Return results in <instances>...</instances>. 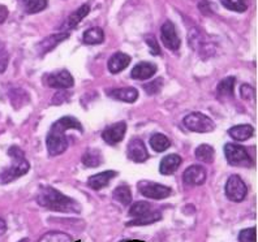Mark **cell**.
Returning <instances> with one entry per match:
<instances>
[{"label":"cell","instance_id":"1","mask_svg":"<svg viewBox=\"0 0 258 242\" xmlns=\"http://www.w3.org/2000/svg\"><path fill=\"white\" fill-rule=\"evenodd\" d=\"M77 129L82 132V125L75 117L66 116L61 117L52 124L50 132L47 134V151L50 156H57L66 152L70 146V139L66 135L67 130Z\"/></svg>","mask_w":258,"mask_h":242},{"label":"cell","instance_id":"2","mask_svg":"<svg viewBox=\"0 0 258 242\" xmlns=\"http://www.w3.org/2000/svg\"><path fill=\"white\" fill-rule=\"evenodd\" d=\"M37 203L48 210L57 211V212H72L79 214L81 212V206L79 202L57 192L56 189L51 186H43L39 189L37 194Z\"/></svg>","mask_w":258,"mask_h":242},{"label":"cell","instance_id":"3","mask_svg":"<svg viewBox=\"0 0 258 242\" xmlns=\"http://www.w3.org/2000/svg\"><path fill=\"white\" fill-rule=\"evenodd\" d=\"M8 155L12 157V164L0 172V184L2 185L12 183L19 177L26 175L30 170V164L25 159V155H24L21 148H19L17 146H12L8 150Z\"/></svg>","mask_w":258,"mask_h":242},{"label":"cell","instance_id":"4","mask_svg":"<svg viewBox=\"0 0 258 242\" xmlns=\"http://www.w3.org/2000/svg\"><path fill=\"white\" fill-rule=\"evenodd\" d=\"M189 44L193 50L199 52V55L204 60L213 56L217 50V46L210 39H208V35L199 28H193L189 33Z\"/></svg>","mask_w":258,"mask_h":242},{"label":"cell","instance_id":"5","mask_svg":"<svg viewBox=\"0 0 258 242\" xmlns=\"http://www.w3.org/2000/svg\"><path fill=\"white\" fill-rule=\"evenodd\" d=\"M186 129L195 133H210L215 129L214 121L201 112H192L183 120Z\"/></svg>","mask_w":258,"mask_h":242},{"label":"cell","instance_id":"6","mask_svg":"<svg viewBox=\"0 0 258 242\" xmlns=\"http://www.w3.org/2000/svg\"><path fill=\"white\" fill-rule=\"evenodd\" d=\"M224 155H226L227 162L233 167H252V157L248 154L246 148L242 146L227 143L224 146Z\"/></svg>","mask_w":258,"mask_h":242},{"label":"cell","instance_id":"7","mask_svg":"<svg viewBox=\"0 0 258 242\" xmlns=\"http://www.w3.org/2000/svg\"><path fill=\"white\" fill-rule=\"evenodd\" d=\"M137 188H139V192L144 197L150 199H157V201L168 198L171 193H172V190L168 186L161 185V184L157 183H150V181H140Z\"/></svg>","mask_w":258,"mask_h":242},{"label":"cell","instance_id":"8","mask_svg":"<svg viewBox=\"0 0 258 242\" xmlns=\"http://www.w3.org/2000/svg\"><path fill=\"white\" fill-rule=\"evenodd\" d=\"M248 194V188L241 177L237 175H232L227 180L226 184V195L227 198L232 202H242Z\"/></svg>","mask_w":258,"mask_h":242},{"label":"cell","instance_id":"9","mask_svg":"<svg viewBox=\"0 0 258 242\" xmlns=\"http://www.w3.org/2000/svg\"><path fill=\"white\" fill-rule=\"evenodd\" d=\"M44 82L47 86L57 89V90H67V89H71L75 85V79H73L72 74L66 69L50 73L44 77Z\"/></svg>","mask_w":258,"mask_h":242},{"label":"cell","instance_id":"10","mask_svg":"<svg viewBox=\"0 0 258 242\" xmlns=\"http://www.w3.org/2000/svg\"><path fill=\"white\" fill-rule=\"evenodd\" d=\"M161 38L163 42L164 47L170 51H177L180 48V37L177 34L176 26L173 25L171 21H166L161 28Z\"/></svg>","mask_w":258,"mask_h":242},{"label":"cell","instance_id":"11","mask_svg":"<svg viewBox=\"0 0 258 242\" xmlns=\"http://www.w3.org/2000/svg\"><path fill=\"white\" fill-rule=\"evenodd\" d=\"M125 132L126 124L124 121H119V123H115L112 125L107 126L102 132V138H103V141L107 145H117L125 137Z\"/></svg>","mask_w":258,"mask_h":242},{"label":"cell","instance_id":"12","mask_svg":"<svg viewBox=\"0 0 258 242\" xmlns=\"http://www.w3.org/2000/svg\"><path fill=\"white\" fill-rule=\"evenodd\" d=\"M206 180H208V172L199 164L186 168L183 175L184 184L188 186H200L206 183Z\"/></svg>","mask_w":258,"mask_h":242},{"label":"cell","instance_id":"13","mask_svg":"<svg viewBox=\"0 0 258 242\" xmlns=\"http://www.w3.org/2000/svg\"><path fill=\"white\" fill-rule=\"evenodd\" d=\"M126 155L135 163H144L149 159V152L146 150L145 143L140 138H133L128 143Z\"/></svg>","mask_w":258,"mask_h":242},{"label":"cell","instance_id":"14","mask_svg":"<svg viewBox=\"0 0 258 242\" xmlns=\"http://www.w3.org/2000/svg\"><path fill=\"white\" fill-rule=\"evenodd\" d=\"M70 37L68 33H59V34H52L50 37H46L43 41H41L37 44V52L39 56H43L47 52L54 50L57 44L61 43L63 41H66L67 38Z\"/></svg>","mask_w":258,"mask_h":242},{"label":"cell","instance_id":"15","mask_svg":"<svg viewBox=\"0 0 258 242\" xmlns=\"http://www.w3.org/2000/svg\"><path fill=\"white\" fill-rule=\"evenodd\" d=\"M106 94L110 98L125 103H135L139 98V92L135 88H121V89H107Z\"/></svg>","mask_w":258,"mask_h":242},{"label":"cell","instance_id":"16","mask_svg":"<svg viewBox=\"0 0 258 242\" xmlns=\"http://www.w3.org/2000/svg\"><path fill=\"white\" fill-rule=\"evenodd\" d=\"M157 73V65L149 61H141L132 69L131 77L137 81H145V79L151 78Z\"/></svg>","mask_w":258,"mask_h":242},{"label":"cell","instance_id":"17","mask_svg":"<svg viewBox=\"0 0 258 242\" xmlns=\"http://www.w3.org/2000/svg\"><path fill=\"white\" fill-rule=\"evenodd\" d=\"M129 64H131V57L128 55L123 54V52H116V54L110 57L107 66L110 73L117 74V73L123 72Z\"/></svg>","mask_w":258,"mask_h":242},{"label":"cell","instance_id":"18","mask_svg":"<svg viewBox=\"0 0 258 242\" xmlns=\"http://www.w3.org/2000/svg\"><path fill=\"white\" fill-rule=\"evenodd\" d=\"M117 173L115 171H106V172L98 173V175H94V176L89 177L88 180V185L90 186L94 190H101V189L108 186L111 180L113 177H116Z\"/></svg>","mask_w":258,"mask_h":242},{"label":"cell","instance_id":"19","mask_svg":"<svg viewBox=\"0 0 258 242\" xmlns=\"http://www.w3.org/2000/svg\"><path fill=\"white\" fill-rule=\"evenodd\" d=\"M181 157L176 154H171V155H167L162 159L161 162V166H159V172L162 175H172V173L176 172L179 170L180 164H181Z\"/></svg>","mask_w":258,"mask_h":242},{"label":"cell","instance_id":"20","mask_svg":"<svg viewBox=\"0 0 258 242\" xmlns=\"http://www.w3.org/2000/svg\"><path fill=\"white\" fill-rule=\"evenodd\" d=\"M89 12H90V6H89V4H84V6H81L80 8H77V10L68 17V20H67L66 24H64L63 29H75L82 20L88 16Z\"/></svg>","mask_w":258,"mask_h":242},{"label":"cell","instance_id":"21","mask_svg":"<svg viewBox=\"0 0 258 242\" xmlns=\"http://www.w3.org/2000/svg\"><path fill=\"white\" fill-rule=\"evenodd\" d=\"M254 129H253L252 125H248V124H244V125H236L232 126L230 130H228V134L232 139L235 141H246L253 135Z\"/></svg>","mask_w":258,"mask_h":242},{"label":"cell","instance_id":"22","mask_svg":"<svg viewBox=\"0 0 258 242\" xmlns=\"http://www.w3.org/2000/svg\"><path fill=\"white\" fill-rule=\"evenodd\" d=\"M104 41V33L101 28L88 29L82 35V42L85 44H99Z\"/></svg>","mask_w":258,"mask_h":242},{"label":"cell","instance_id":"23","mask_svg":"<svg viewBox=\"0 0 258 242\" xmlns=\"http://www.w3.org/2000/svg\"><path fill=\"white\" fill-rule=\"evenodd\" d=\"M112 197L115 201H117L121 205L126 206L132 202V193H131V189L128 185L123 184V185H119L112 193Z\"/></svg>","mask_w":258,"mask_h":242},{"label":"cell","instance_id":"24","mask_svg":"<svg viewBox=\"0 0 258 242\" xmlns=\"http://www.w3.org/2000/svg\"><path fill=\"white\" fill-rule=\"evenodd\" d=\"M150 146L157 152H163L171 146V141L164 134L155 133L150 137Z\"/></svg>","mask_w":258,"mask_h":242},{"label":"cell","instance_id":"25","mask_svg":"<svg viewBox=\"0 0 258 242\" xmlns=\"http://www.w3.org/2000/svg\"><path fill=\"white\" fill-rule=\"evenodd\" d=\"M102 162H103V157H102L101 152L98 150H94V148H92V150L89 148L82 157V163L88 168L98 167V166H101Z\"/></svg>","mask_w":258,"mask_h":242},{"label":"cell","instance_id":"26","mask_svg":"<svg viewBox=\"0 0 258 242\" xmlns=\"http://www.w3.org/2000/svg\"><path fill=\"white\" fill-rule=\"evenodd\" d=\"M196 159L202 163H213L214 160V148L210 145H201L195 151Z\"/></svg>","mask_w":258,"mask_h":242},{"label":"cell","instance_id":"27","mask_svg":"<svg viewBox=\"0 0 258 242\" xmlns=\"http://www.w3.org/2000/svg\"><path fill=\"white\" fill-rule=\"evenodd\" d=\"M22 7L29 15L42 12L47 7V0H22Z\"/></svg>","mask_w":258,"mask_h":242},{"label":"cell","instance_id":"28","mask_svg":"<svg viewBox=\"0 0 258 242\" xmlns=\"http://www.w3.org/2000/svg\"><path fill=\"white\" fill-rule=\"evenodd\" d=\"M162 215L161 212H158V211H151L149 214L144 215V216L140 217H135V220L129 221L126 225H148V224L155 223V221L161 220Z\"/></svg>","mask_w":258,"mask_h":242},{"label":"cell","instance_id":"29","mask_svg":"<svg viewBox=\"0 0 258 242\" xmlns=\"http://www.w3.org/2000/svg\"><path fill=\"white\" fill-rule=\"evenodd\" d=\"M153 211V207L149 202H136L135 205L131 206L128 215L131 217H140L149 214Z\"/></svg>","mask_w":258,"mask_h":242},{"label":"cell","instance_id":"30","mask_svg":"<svg viewBox=\"0 0 258 242\" xmlns=\"http://www.w3.org/2000/svg\"><path fill=\"white\" fill-rule=\"evenodd\" d=\"M233 86H235V78L233 77H227L219 82L217 86V94L219 97H232Z\"/></svg>","mask_w":258,"mask_h":242},{"label":"cell","instance_id":"31","mask_svg":"<svg viewBox=\"0 0 258 242\" xmlns=\"http://www.w3.org/2000/svg\"><path fill=\"white\" fill-rule=\"evenodd\" d=\"M222 6L233 12H245L248 10V0H221Z\"/></svg>","mask_w":258,"mask_h":242},{"label":"cell","instance_id":"32","mask_svg":"<svg viewBox=\"0 0 258 242\" xmlns=\"http://www.w3.org/2000/svg\"><path fill=\"white\" fill-rule=\"evenodd\" d=\"M39 242H71V237L66 233L51 232L44 234Z\"/></svg>","mask_w":258,"mask_h":242},{"label":"cell","instance_id":"33","mask_svg":"<svg viewBox=\"0 0 258 242\" xmlns=\"http://www.w3.org/2000/svg\"><path fill=\"white\" fill-rule=\"evenodd\" d=\"M162 86H163V78H157L154 81H151L149 84H146V85H144V89H145V92L149 95H155L161 92Z\"/></svg>","mask_w":258,"mask_h":242},{"label":"cell","instance_id":"34","mask_svg":"<svg viewBox=\"0 0 258 242\" xmlns=\"http://www.w3.org/2000/svg\"><path fill=\"white\" fill-rule=\"evenodd\" d=\"M10 63V55L6 50V44L0 41V73H4Z\"/></svg>","mask_w":258,"mask_h":242},{"label":"cell","instance_id":"35","mask_svg":"<svg viewBox=\"0 0 258 242\" xmlns=\"http://www.w3.org/2000/svg\"><path fill=\"white\" fill-rule=\"evenodd\" d=\"M239 242H255V228L242 229L239 233Z\"/></svg>","mask_w":258,"mask_h":242},{"label":"cell","instance_id":"36","mask_svg":"<svg viewBox=\"0 0 258 242\" xmlns=\"http://www.w3.org/2000/svg\"><path fill=\"white\" fill-rule=\"evenodd\" d=\"M70 98H71V94L67 92V90H60V92H57L56 94L54 95L51 104H52V106L63 104V103H66V102H68V99H70Z\"/></svg>","mask_w":258,"mask_h":242},{"label":"cell","instance_id":"37","mask_svg":"<svg viewBox=\"0 0 258 242\" xmlns=\"http://www.w3.org/2000/svg\"><path fill=\"white\" fill-rule=\"evenodd\" d=\"M240 95L245 101H253L254 99V89L250 85H242L240 88Z\"/></svg>","mask_w":258,"mask_h":242},{"label":"cell","instance_id":"38","mask_svg":"<svg viewBox=\"0 0 258 242\" xmlns=\"http://www.w3.org/2000/svg\"><path fill=\"white\" fill-rule=\"evenodd\" d=\"M146 43H148L149 47H150L151 54H153V55L161 54V48H159V46H158L157 41H155V38L148 37V38H146Z\"/></svg>","mask_w":258,"mask_h":242},{"label":"cell","instance_id":"39","mask_svg":"<svg viewBox=\"0 0 258 242\" xmlns=\"http://www.w3.org/2000/svg\"><path fill=\"white\" fill-rule=\"evenodd\" d=\"M8 10H7V7L4 6H0V24H3L4 21L7 20V17H8Z\"/></svg>","mask_w":258,"mask_h":242},{"label":"cell","instance_id":"40","mask_svg":"<svg viewBox=\"0 0 258 242\" xmlns=\"http://www.w3.org/2000/svg\"><path fill=\"white\" fill-rule=\"evenodd\" d=\"M6 230H7V224H6V221H4L3 219L0 217V236H3L4 233H6Z\"/></svg>","mask_w":258,"mask_h":242},{"label":"cell","instance_id":"41","mask_svg":"<svg viewBox=\"0 0 258 242\" xmlns=\"http://www.w3.org/2000/svg\"><path fill=\"white\" fill-rule=\"evenodd\" d=\"M19 242H29V239L28 238H22L21 241H19Z\"/></svg>","mask_w":258,"mask_h":242}]
</instances>
